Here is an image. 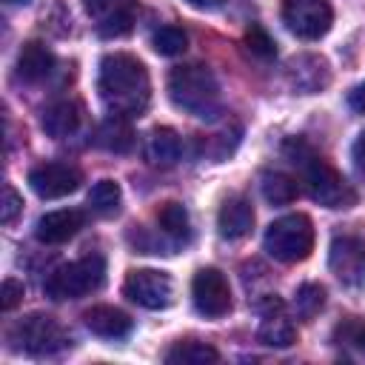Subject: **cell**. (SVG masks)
Wrapping results in <instances>:
<instances>
[{
  "label": "cell",
  "mask_w": 365,
  "mask_h": 365,
  "mask_svg": "<svg viewBox=\"0 0 365 365\" xmlns=\"http://www.w3.org/2000/svg\"><path fill=\"white\" fill-rule=\"evenodd\" d=\"M97 91L103 106L120 117H140L151 100V80L145 66L123 51L106 54L97 71Z\"/></svg>",
  "instance_id": "obj_1"
},
{
  "label": "cell",
  "mask_w": 365,
  "mask_h": 365,
  "mask_svg": "<svg viewBox=\"0 0 365 365\" xmlns=\"http://www.w3.org/2000/svg\"><path fill=\"white\" fill-rule=\"evenodd\" d=\"M285 154L291 157V163L299 168L302 174V182H305V191L314 202L325 205V208H348L354 205L356 194L354 188L345 182V177L331 165L325 163L305 140L299 137H291L285 143Z\"/></svg>",
  "instance_id": "obj_2"
},
{
  "label": "cell",
  "mask_w": 365,
  "mask_h": 365,
  "mask_svg": "<svg viewBox=\"0 0 365 365\" xmlns=\"http://www.w3.org/2000/svg\"><path fill=\"white\" fill-rule=\"evenodd\" d=\"M168 97L171 103L200 120H214L220 114V86L211 68L200 63L177 66L168 74Z\"/></svg>",
  "instance_id": "obj_3"
},
{
  "label": "cell",
  "mask_w": 365,
  "mask_h": 365,
  "mask_svg": "<svg viewBox=\"0 0 365 365\" xmlns=\"http://www.w3.org/2000/svg\"><path fill=\"white\" fill-rule=\"evenodd\" d=\"M9 348L17 351V354H29V356H51V354H60L71 345V336L68 331L48 314H26L20 317L9 334Z\"/></svg>",
  "instance_id": "obj_4"
},
{
  "label": "cell",
  "mask_w": 365,
  "mask_h": 365,
  "mask_svg": "<svg viewBox=\"0 0 365 365\" xmlns=\"http://www.w3.org/2000/svg\"><path fill=\"white\" fill-rule=\"evenodd\" d=\"M262 245L277 262H302L314 251V225L305 214H285L265 228Z\"/></svg>",
  "instance_id": "obj_5"
},
{
  "label": "cell",
  "mask_w": 365,
  "mask_h": 365,
  "mask_svg": "<svg viewBox=\"0 0 365 365\" xmlns=\"http://www.w3.org/2000/svg\"><path fill=\"white\" fill-rule=\"evenodd\" d=\"M106 282V259L100 254H88L83 259L66 262L54 268L46 279V294L51 299H77L97 291Z\"/></svg>",
  "instance_id": "obj_6"
},
{
  "label": "cell",
  "mask_w": 365,
  "mask_h": 365,
  "mask_svg": "<svg viewBox=\"0 0 365 365\" xmlns=\"http://www.w3.org/2000/svg\"><path fill=\"white\" fill-rule=\"evenodd\" d=\"M282 23L299 40H319L334 23L328 0H282Z\"/></svg>",
  "instance_id": "obj_7"
},
{
  "label": "cell",
  "mask_w": 365,
  "mask_h": 365,
  "mask_svg": "<svg viewBox=\"0 0 365 365\" xmlns=\"http://www.w3.org/2000/svg\"><path fill=\"white\" fill-rule=\"evenodd\" d=\"M123 291L131 302L148 308V311H163L171 305L174 299V282L165 271H154V268H137L125 277Z\"/></svg>",
  "instance_id": "obj_8"
},
{
  "label": "cell",
  "mask_w": 365,
  "mask_h": 365,
  "mask_svg": "<svg viewBox=\"0 0 365 365\" xmlns=\"http://www.w3.org/2000/svg\"><path fill=\"white\" fill-rule=\"evenodd\" d=\"M331 274L351 291H365V242L356 237H336L328 251Z\"/></svg>",
  "instance_id": "obj_9"
},
{
  "label": "cell",
  "mask_w": 365,
  "mask_h": 365,
  "mask_svg": "<svg viewBox=\"0 0 365 365\" xmlns=\"http://www.w3.org/2000/svg\"><path fill=\"white\" fill-rule=\"evenodd\" d=\"M191 297H194V308L202 317H225L231 311V288L222 271L217 268H200L191 279Z\"/></svg>",
  "instance_id": "obj_10"
},
{
  "label": "cell",
  "mask_w": 365,
  "mask_h": 365,
  "mask_svg": "<svg viewBox=\"0 0 365 365\" xmlns=\"http://www.w3.org/2000/svg\"><path fill=\"white\" fill-rule=\"evenodd\" d=\"M83 182V171L71 163H43L29 171V185L40 200H60L74 194Z\"/></svg>",
  "instance_id": "obj_11"
},
{
  "label": "cell",
  "mask_w": 365,
  "mask_h": 365,
  "mask_svg": "<svg viewBox=\"0 0 365 365\" xmlns=\"http://www.w3.org/2000/svg\"><path fill=\"white\" fill-rule=\"evenodd\" d=\"M83 9L91 20H97V31L103 37H123L131 31V0H83Z\"/></svg>",
  "instance_id": "obj_12"
},
{
  "label": "cell",
  "mask_w": 365,
  "mask_h": 365,
  "mask_svg": "<svg viewBox=\"0 0 365 365\" xmlns=\"http://www.w3.org/2000/svg\"><path fill=\"white\" fill-rule=\"evenodd\" d=\"M86 217L83 211L77 208H60V211H48L37 220V228H34V237L46 245H60V242H68L80 228H83Z\"/></svg>",
  "instance_id": "obj_13"
},
{
  "label": "cell",
  "mask_w": 365,
  "mask_h": 365,
  "mask_svg": "<svg viewBox=\"0 0 365 365\" xmlns=\"http://www.w3.org/2000/svg\"><path fill=\"white\" fill-rule=\"evenodd\" d=\"M83 319H86V328L103 339H123L131 334V325H134L131 317L114 305H94L83 314Z\"/></svg>",
  "instance_id": "obj_14"
},
{
  "label": "cell",
  "mask_w": 365,
  "mask_h": 365,
  "mask_svg": "<svg viewBox=\"0 0 365 365\" xmlns=\"http://www.w3.org/2000/svg\"><path fill=\"white\" fill-rule=\"evenodd\" d=\"M83 123V106L77 100H57L51 103L43 117H40V125L48 137L54 140H63V137H71Z\"/></svg>",
  "instance_id": "obj_15"
},
{
  "label": "cell",
  "mask_w": 365,
  "mask_h": 365,
  "mask_svg": "<svg viewBox=\"0 0 365 365\" xmlns=\"http://www.w3.org/2000/svg\"><path fill=\"white\" fill-rule=\"evenodd\" d=\"M217 228L225 240H240L245 237L251 228H254V208L245 197L234 194L228 197L222 205H220V214H217Z\"/></svg>",
  "instance_id": "obj_16"
},
{
  "label": "cell",
  "mask_w": 365,
  "mask_h": 365,
  "mask_svg": "<svg viewBox=\"0 0 365 365\" xmlns=\"http://www.w3.org/2000/svg\"><path fill=\"white\" fill-rule=\"evenodd\" d=\"M51 71H54V54L43 43L31 40V43H26L20 48V54H17V77L23 83H40Z\"/></svg>",
  "instance_id": "obj_17"
},
{
  "label": "cell",
  "mask_w": 365,
  "mask_h": 365,
  "mask_svg": "<svg viewBox=\"0 0 365 365\" xmlns=\"http://www.w3.org/2000/svg\"><path fill=\"white\" fill-rule=\"evenodd\" d=\"M182 157V140L174 128H154L145 140V160L151 165L168 168Z\"/></svg>",
  "instance_id": "obj_18"
},
{
  "label": "cell",
  "mask_w": 365,
  "mask_h": 365,
  "mask_svg": "<svg viewBox=\"0 0 365 365\" xmlns=\"http://www.w3.org/2000/svg\"><path fill=\"white\" fill-rule=\"evenodd\" d=\"M97 145H103L108 151H117V154L128 151L134 145V131L128 125V117L111 114L108 120H103L100 128H97Z\"/></svg>",
  "instance_id": "obj_19"
},
{
  "label": "cell",
  "mask_w": 365,
  "mask_h": 365,
  "mask_svg": "<svg viewBox=\"0 0 365 365\" xmlns=\"http://www.w3.org/2000/svg\"><path fill=\"white\" fill-rule=\"evenodd\" d=\"M291 74V83L294 88H299L302 94H311V91H319L325 83H328V66L322 57H311V68H305V57H297L288 68Z\"/></svg>",
  "instance_id": "obj_20"
},
{
  "label": "cell",
  "mask_w": 365,
  "mask_h": 365,
  "mask_svg": "<svg viewBox=\"0 0 365 365\" xmlns=\"http://www.w3.org/2000/svg\"><path fill=\"white\" fill-rule=\"evenodd\" d=\"M259 342H265L271 348H288L297 342V328L279 308H277V314L268 311L262 317V325H259Z\"/></svg>",
  "instance_id": "obj_21"
},
{
  "label": "cell",
  "mask_w": 365,
  "mask_h": 365,
  "mask_svg": "<svg viewBox=\"0 0 365 365\" xmlns=\"http://www.w3.org/2000/svg\"><path fill=\"white\" fill-rule=\"evenodd\" d=\"M163 359H165L168 365H208V362H217L220 354H217L211 345H205V342L185 339V342H174V345L163 354Z\"/></svg>",
  "instance_id": "obj_22"
},
{
  "label": "cell",
  "mask_w": 365,
  "mask_h": 365,
  "mask_svg": "<svg viewBox=\"0 0 365 365\" xmlns=\"http://www.w3.org/2000/svg\"><path fill=\"white\" fill-rule=\"evenodd\" d=\"M157 222H160V231L165 237H171L174 242H188L191 240V217L185 211V205L180 202H165L157 214Z\"/></svg>",
  "instance_id": "obj_23"
},
{
  "label": "cell",
  "mask_w": 365,
  "mask_h": 365,
  "mask_svg": "<svg viewBox=\"0 0 365 365\" xmlns=\"http://www.w3.org/2000/svg\"><path fill=\"white\" fill-rule=\"evenodd\" d=\"M259 188H262L265 202H271V205H288V202L297 200V182H294V177H288V174H282V171H268V174H262Z\"/></svg>",
  "instance_id": "obj_24"
},
{
  "label": "cell",
  "mask_w": 365,
  "mask_h": 365,
  "mask_svg": "<svg viewBox=\"0 0 365 365\" xmlns=\"http://www.w3.org/2000/svg\"><path fill=\"white\" fill-rule=\"evenodd\" d=\"M88 205L100 214V217H114L123 205V191L114 180H100L91 185L88 191Z\"/></svg>",
  "instance_id": "obj_25"
},
{
  "label": "cell",
  "mask_w": 365,
  "mask_h": 365,
  "mask_svg": "<svg viewBox=\"0 0 365 365\" xmlns=\"http://www.w3.org/2000/svg\"><path fill=\"white\" fill-rule=\"evenodd\" d=\"M151 46H154L157 54L174 57V54H182V51H185L188 37H185V31L177 29V26H160V29L151 34Z\"/></svg>",
  "instance_id": "obj_26"
},
{
  "label": "cell",
  "mask_w": 365,
  "mask_h": 365,
  "mask_svg": "<svg viewBox=\"0 0 365 365\" xmlns=\"http://www.w3.org/2000/svg\"><path fill=\"white\" fill-rule=\"evenodd\" d=\"M322 305H325V288H322V285H317V282L299 285V291H297V297H294V308H297V314H299L302 319L317 317V314L322 311Z\"/></svg>",
  "instance_id": "obj_27"
},
{
  "label": "cell",
  "mask_w": 365,
  "mask_h": 365,
  "mask_svg": "<svg viewBox=\"0 0 365 365\" xmlns=\"http://www.w3.org/2000/svg\"><path fill=\"white\" fill-rule=\"evenodd\" d=\"M245 46H248V51L251 54H257V57H262V60H268V57H274V40L268 37V31L262 29V26H251L248 31H245Z\"/></svg>",
  "instance_id": "obj_28"
},
{
  "label": "cell",
  "mask_w": 365,
  "mask_h": 365,
  "mask_svg": "<svg viewBox=\"0 0 365 365\" xmlns=\"http://www.w3.org/2000/svg\"><path fill=\"white\" fill-rule=\"evenodd\" d=\"M23 208V200H20V194L11 188V185H3V205H0V222L3 225H9V222H14V217H17V211Z\"/></svg>",
  "instance_id": "obj_29"
},
{
  "label": "cell",
  "mask_w": 365,
  "mask_h": 365,
  "mask_svg": "<svg viewBox=\"0 0 365 365\" xmlns=\"http://www.w3.org/2000/svg\"><path fill=\"white\" fill-rule=\"evenodd\" d=\"M339 334H342V342H348L365 354V322L362 319H351V322L339 325Z\"/></svg>",
  "instance_id": "obj_30"
},
{
  "label": "cell",
  "mask_w": 365,
  "mask_h": 365,
  "mask_svg": "<svg viewBox=\"0 0 365 365\" xmlns=\"http://www.w3.org/2000/svg\"><path fill=\"white\" fill-rule=\"evenodd\" d=\"M20 299H23V282L20 279H6L3 288H0V308L11 311V308L20 305Z\"/></svg>",
  "instance_id": "obj_31"
},
{
  "label": "cell",
  "mask_w": 365,
  "mask_h": 365,
  "mask_svg": "<svg viewBox=\"0 0 365 365\" xmlns=\"http://www.w3.org/2000/svg\"><path fill=\"white\" fill-rule=\"evenodd\" d=\"M351 160H354V171H356V177L365 180V131L354 140V145H351Z\"/></svg>",
  "instance_id": "obj_32"
},
{
  "label": "cell",
  "mask_w": 365,
  "mask_h": 365,
  "mask_svg": "<svg viewBox=\"0 0 365 365\" xmlns=\"http://www.w3.org/2000/svg\"><path fill=\"white\" fill-rule=\"evenodd\" d=\"M348 106H351V111L365 114V83H359L348 91Z\"/></svg>",
  "instance_id": "obj_33"
},
{
  "label": "cell",
  "mask_w": 365,
  "mask_h": 365,
  "mask_svg": "<svg viewBox=\"0 0 365 365\" xmlns=\"http://www.w3.org/2000/svg\"><path fill=\"white\" fill-rule=\"evenodd\" d=\"M191 9H200V11H214L222 6V0H185Z\"/></svg>",
  "instance_id": "obj_34"
},
{
  "label": "cell",
  "mask_w": 365,
  "mask_h": 365,
  "mask_svg": "<svg viewBox=\"0 0 365 365\" xmlns=\"http://www.w3.org/2000/svg\"><path fill=\"white\" fill-rule=\"evenodd\" d=\"M3 3H31V0H3Z\"/></svg>",
  "instance_id": "obj_35"
}]
</instances>
